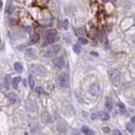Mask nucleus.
I'll return each mask as SVG.
<instances>
[{"label":"nucleus","mask_w":135,"mask_h":135,"mask_svg":"<svg viewBox=\"0 0 135 135\" xmlns=\"http://www.w3.org/2000/svg\"><path fill=\"white\" fill-rule=\"evenodd\" d=\"M3 83H4V87H5L6 89H9V88H10V76H9V75L5 76Z\"/></svg>","instance_id":"16"},{"label":"nucleus","mask_w":135,"mask_h":135,"mask_svg":"<svg viewBox=\"0 0 135 135\" xmlns=\"http://www.w3.org/2000/svg\"><path fill=\"white\" fill-rule=\"evenodd\" d=\"M62 27H63V29H68V28H69V21L68 20H63Z\"/></svg>","instance_id":"25"},{"label":"nucleus","mask_w":135,"mask_h":135,"mask_svg":"<svg viewBox=\"0 0 135 135\" xmlns=\"http://www.w3.org/2000/svg\"><path fill=\"white\" fill-rule=\"evenodd\" d=\"M13 12H14V8L12 6L11 2H9L8 5H6V13H8V14H12Z\"/></svg>","instance_id":"20"},{"label":"nucleus","mask_w":135,"mask_h":135,"mask_svg":"<svg viewBox=\"0 0 135 135\" xmlns=\"http://www.w3.org/2000/svg\"><path fill=\"white\" fill-rule=\"evenodd\" d=\"M76 34L77 35H84L85 31L82 29V28H78V29H76Z\"/></svg>","instance_id":"24"},{"label":"nucleus","mask_w":135,"mask_h":135,"mask_svg":"<svg viewBox=\"0 0 135 135\" xmlns=\"http://www.w3.org/2000/svg\"><path fill=\"white\" fill-rule=\"evenodd\" d=\"M58 83L61 87L69 86V74L67 72H63L58 76Z\"/></svg>","instance_id":"3"},{"label":"nucleus","mask_w":135,"mask_h":135,"mask_svg":"<svg viewBox=\"0 0 135 135\" xmlns=\"http://www.w3.org/2000/svg\"><path fill=\"white\" fill-rule=\"evenodd\" d=\"M28 81H29L30 88H34V79H33L32 75H29V77H28Z\"/></svg>","instance_id":"19"},{"label":"nucleus","mask_w":135,"mask_h":135,"mask_svg":"<svg viewBox=\"0 0 135 135\" xmlns=\"http://www.w3.org/2000/svg\"><path fill=\"white\" fill-rule=\"evenodd\" d=\"M35 93H37V94H43V88L42 87H37V88H35Z\"/></svg>","instance_id":"28"},{"label":"nucleus","mask_w":135,"mask_h":135,"mask_svg":"<svg viewBox=\"0 0 135 135\" xmlns=\"http://www.w3.org/2000/svg\"><path fill=\"white\" fill-rule=\"evenodd\" d=\"M30 70H31L32 73L37 74V75H40V76H44L46 74V69L43 66H41V65H32Z\"/></svg>","instance_id":"5"},{"label":"nucleus","mask_w":135,"mask_h":135,"mask_svg":"<svg viewBox=\"0 0 135 135\" xmlns=\"http://www.w3.org/2000/svg\"><path fill=\"white\" fill-rule=\"evenodd\" d=\"M42 122L44 124H50L52 122V117L48 112H44L42 115Z\"/></svg>","instance_id":"8"},{"label":"nucleus","mask_w":135,"mask_h":135,"mask_svg":"<svg viewBox=\"0 0 135 135\" xmlns=\"http://www.w3.org/2000/svg\"><path fill=\"white\" fill-rule=\"evenodd\" d=\"M0 44H1V39H0Z\"/></svg>","instance_id":"35"},{"label":"nucleus","mask_w":135,"mask_h":135,"mask_svg":"<svg viewBox=\"0 0 135 135\" xmlns=\"http://www.w3.org/2000/svg\"><path fill=\"white\" fill-rule=\"evenodd\" d=\"M56 40H57V31L52 29V30H49L46 33V37H45V42L43 43V46H46V45H50L52 43H54Z\"/></svg>","instance_id":"2"},{"label":"nucleus","mask_w":135,"mask_h":135,"mask_svg":"<svg viewBox=\"0 0 135 135\" xmlns=\"http://www.w3.org/2000/svg\"><path fill=\"white\" fill-rule=\"evenodd\" d=\"M81 132H83L85 135H95V132L91 130V129H89L88 127H86V126H83L82 127Z\"/></svg>","instance_id":"9"},{"label":"nucleus","mask_w":135,"mask_h":135,"mask_svg":"<svg viewBox=\"0 0 135 135\" xmlns=\"http://www.w3.org/2000/svg\"><path fill=\"white\" fill-rule=\"evenodd\" d=\"M2 6H3L2 1H1V0H0V12H1V10H2Z\"/></svg>","instance_id":"32"},{"label":"nucleus","mask_w":135,"mask_h":135,"mask_svg":"<svg viewBox=\"0 0 135 135\" xmlns=\"http://www.w3.org/2000/svg\"><path fill=\"white\" fill-rule=\"evenodd\" d=\"M113 134H114V135H122V133H120L118 130H113Z\"/></svg>","instance_id":"30"},{"label":"nucleus","mask_w":135,"mask_h":135,"mask_svg":"<svg viewBox=\"0 0 135 135\" xmlns=\"http://www.w3.org/2000/svg\"><path fill=\"white\" fill-rule=\"evenodd\" d=\"M39 40H40V35L38 33H34L32 37L30 38V40H29V44L33 45V44H35V43H38Z\"/></svg>","instance_id":"11"},{"label":"nucleus","mask_w":135,"mask_h":135,"mask_svg":"<svg viewBox=\"0 0 135 135\" xmlns=\"http://www.w3.org/2000/svg\"><path fill=\"white\" fill-rule=\"evenodd\" d=\"M131 123H132V124L135 123V118H134V116H132V118H131Z\"/></svg>","instance_id":"34"},{"label":"nucleus","mask_w":135,"mask_h":135,"mask_svg":"<svg viewBox=\"0 0 135 135\" xmlns=\"http://www.w3.org/2000/svg\"><path fill=\"white\" fill-rule=\"evenodd\" d=\"M90 54H91V55H94V56H99V54H98V53H96V52H91Z\"/></svg>","instance_id":"33"},{"label":"nucleus","mask_w":135,"mask_h":135,"mask_svg":"<svg viewBox=\"0 0 135 135\" xmlns=\"http://www.w3.org/2000/svg\"><path fill=\"white\" fill-rule=\"evenodd\" d=\"M99 117H100L102 120H108L109 119V114L107 112L100 111V112H99Z\"/></svg>","instance_id":"13"},{"label":"nucleus","mask_w":135,"mask_h":135,"mask_svg":"<svg viewBox=\"0 0 135 135\" xmlns=\"http://www.w3.org/2000/svg\"><path fill=\"white\" fill-rule=\"evenodd\" d=\"M73 50H74L75 53L79 54V53L81 52V47H80V45H79V44H75V45L73 46Z\"/></svg>","instance_id":"18"},{"label":"nucleus","mask_w":135,"mask_h":135,"mask_svg":"<svg viewBox=\"0 0 135 135\" xmlns=\"http://www.w3.org/2000/svg\"><path fill=\"white\" fill-rule=\"evenodd\" d=\"M54 67L57 69V70H61L63 67H65V59H63L62 57H57L55 60H54Z\"/></svg>","instance_id":"7"},{"label":"nucleus","mask_w":135,"mask_h":135,"mask_svg":"<svg viewBox=\"0 0 135 135\" xmlns=\"http://www.w3.org/2000/svg\"><path fill=\"white\" fill-rule=\"evenodd\" d=\"M97 116H98V114H96V113H93V114H91V118L93 119H95Z\"/></svg>","instance_id":"31"},{"label":"nucleus","mask_w":135,"mask_h":135,"mask_svg":"<svg viewBox=\"0 0 135 135\" xmlns=\"http://www.w3.org/2000/svg\"><path fill=\"white\" fill-rule=\"evenodd\" d=\"M14 67H15V70L17 71V72H19V73H21L23 71V67H22V65H21L20 62H16Z\"/></svg>","instance_id":"17"},{"label":"nucleus","mask_w":135,"mask_h":135,"mask_svg":"<svg viewBox=\"0 0 135 135\" xmlns=\"http://www.w3.org/2000/svg\"><path fill=\"white\" fill-rule=\"evenodd\" d=\"M89 90H90V94L93 96H99L101 94V88H100V85L98 83H94L90 85L89 87Z\"/></svg>","instance_id":"6"},{"label":"nucleus","mask_w":135,"mask_h":135,"mask_svg":"<svg viewBox=\"0 0 135 135\" xmlns=\"http://www.w3.org/2000/svg\"><path fill=\"white\" fill-rule=\"evenodd\" d=\"M78 41H79V43H80V44H82V45H86L87 43H88V41L86 39H84L82 37H80L79 39H78Z\"/></svg>","instance_id":"22"},{"label":"nucleus","mask_w":135,"mask_h":135,"mask_svg":"<svg viewBox=\"0 0 135 135\" xmlns=\"http://www.w3.org/2000/svg\"><path fill=\"white\" fill-rule=\"evenodd\" d=\"M17 99H18V97H17L16 94L11 93V94L9 95V100H10V103H11V104L16 103V102H17Z\"/></svg>","instance_id":"14"},{"label":"nucleus","mask_w":135,"mask_h":135,"mask_svg":"<svg viewBox=\"0 0 135 135\" xmlns=\"http://www.w3.org/2000/svg\"><path fill=\"white\" fill-rule=\"evenodd\" d=\"M102 131L104 132V133H106V134H110L111 133V131H110V129L108 127H103L102 128Z\"/></svg>","instance_id":"26"},{"label":"nucleus","mask_w":135,"mask_h":135,"mask_svg":"<svg viewBox=\"0 0 135 135\" xmlns=\"http://www.w3.org/2000/svg\"><path fill=\"white\" fill-rule=\"evenodd\" d=\"M108 75H109V79L112 81V82H118L119 79H120V73H119V71L115 70V69H112V70H109V72H108Z\"/></svg>","instance_id":"4"},{"label":"nucleus","mask_w":135,"mask_h":135,"mask_svg":"<svg viewBox=\"0 0 135 135\" xmlns=\"http://www.w3.org/2000/svg\"><path fill=\"white\" fill-rule=\"evenodd\" d=\"M105 107L107 110H111L112 109V101L110 98H106L105 99Z\"/></svg>","instance_id":"12"},{"label":"nucleus","mask_w":135,"mask_h":135,"mask_svg":"<svg viewBox=\"0 0 135 135\" xmlns=\"http://www.w3.org/2000/svg\"><path fill=\"white\" fill-rule=\"evenodd\" d=\"M37 2L40 4V5H43V4H46L48 2V0H37Z\"/></svg>","instance_id":"27"},{"label":"nucleus","mask_w":135,"mask_h":135,"mask_svg":"<svg viewBox=\"0 0 135 135\" xmlns=\"http://www.w3.org/2000/svg\"><path fill=\"white\" fill-rule=\"evenodd\" d=\"M127 129L129 130L131 133H134V124H130V123H128L127 124Z\"/></svg>","instance_id":"21"},{"label":"nucleus","mask_w":135,"mask_h":135,"mask_svg":"<svg viewBox=\"0 0 135 135\" xmlns=\"http://www.w3.org/2000/svg\"><path fill=\"white\" fill-rule=\"evenodd\" d=\"M34 57V50L33 49H27V51L25 52V58L29 59V58H33Z\"/></svg>","instance_id":"10"},{"label":"nucleus","mask_w":135,"mask_h":135,"mask_svg":"<svg viewBox=\"0 0 135 135\" xmlns=\"http://www.w3.org/2000/svg\"><path fill=\"white\" fill-rule=\"evenodd\" d=\"M21 81V77H15L14 79L12 80V84H13V87L14 88H18V84Z\"/></svg>","instance_id":"15"},{"label":"nucleus","mask_w":135,"mask_h":135,"mask_svg":"<svg viewBox=\"0 0 135 135\" xmlns=\"http://www.w3.org/2000/svg\"><path fill=\"white\" fill-rule=\"evenodd\" d=\"M72 135H81V134H80V132L78 131V130L73 129V130H72Z\"/></svg>","instance_id":"29"},{"label":"nucleus","mask_w":135,"mask_h":135,"mask_svg":"<svg viewBox=\"0 0 135 135\" xmlns=\"http://www.w3.org/2000/svg\"><path fill=\"white\" fill-rule=\"evenodd\" d=\"M60 51V46L59 45H55V46H51L50 48H47L45 51H43L42 55L43 57L46 59H50L55 57V55Z\"/></svg>","instance_id":"1"},{"label":"nucleus","mask_w":135,"mask_h":135,"mask_svg":"<svg viewBox=\"0 0 135 135\" xmlns=\"http://www.w3.org/2000/svg\"><path fill=\"white\" fill-rule=\"evenodd\" d=\"M118 107H119V110L122 113H126V107L123 103H118Z\"/></svg>","instance_id":"23"}]
</instances>
